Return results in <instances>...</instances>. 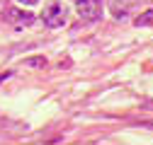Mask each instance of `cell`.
I'll return each mask as SVG.
<instances>
[{"label": "cell", "mask_w": 153, "mask_h": 145, "mask_svg": "<svg viewBox=\"0 0 153 145\" xmlns=\"http://www.w3.org/2000/svg\"><path fill=\"white\" fill-rule=\"evenodd\" d=\"M66 20H68V10H66L63 3H59V0H51V3L42 10V22H44L46 27H51V29L63 27Z\"/></svg>", "instance_id": "obj_1"}, {"label": "cell", "mask_w": 153, "mask_h": 145, "mask_svg": "<svg viewBox=\"0 0 153 145\" xmlns=\"http://www.w3.org/2000/svg\"><path fill=\"white\" fill-rule=\"evenodd\" d=\"M75 7L85 22H97L102 17V0H78Z\"/></svg>", "instance_id": "obj_2"}, {"label": "cell", "mask_w": 153, "mask_h": 145, "mask_svg": "<svg viewBox=\"0 0 153 145\" xmlns=\"http://www.w3.org/2000/svg\"><path fill=\"white\" fill-rule=\"evenodd\" d=\"M5 20L15 27H29L34 22V15L32 12H25V10H17V7H7L5 10Z\"/></svg>", "instance_id": "obj_3"}, {"label": "cell", "mask_w": 153, "mask_h": 145, "mask_svg": "<svg viewBox=\"0 0 153 145\" xmlns=\"http://www.w3.org/2000/svg\"><path fill=\"white\" fill-rule=\"evenodd\" d=\"M131 5H134V0H112L109 10H112L114 17H126V12L131 10Z\"/></svg>", "instance_id": "obj_4"}, {"label": "cell", "mask_w": 153, "mask_h": 145, "mask_svg": "<svg viewBox=\"0 0 153 145\" xmlns=\"http://www.w3.org/2000/svg\"><path fill=\"white\" fill-rule=\"evenodd\" d=\"M136 27H153V7L151 10H146V12H141L139 17H136V22H134Z\"/></svg>", "instance_id": "obj_5"}, {"label": "cell", "mask_w": 153, "mask_h": 145, "mask_svg": "<svg viewBox=\"0 0 153 145\" xmlns=\"http://www.w3.org/2000/svg\"><path fill=\"white\" fill-rule=\"evenodd\" d=\"M29 65H36V68H42V65H46V58H29Z\"/></svg>", "instance_id": "obj_6"}, {"label": "cell", "mask_w": 153, "mask_h": 145, "mask_svg": "<svg viewBox=\"0 0 153 145\" xmlns=\"http://www.w3.org/2000/svg\"><path fill=\"white\" fill-rule=\"evenodd\" d=\"M17 3H22V5H34V3H39V0H17Z\"/></svg>", "instance_id": "obj_7"}, {"label": "cell", "mask_w": 153, "mask_h": 145, "mask_svg": "<svg viewBox=\"0 0 153 145\" xmlns=\"http://www.w3.org/2000/svg\"><path fill=\"white\" fill-rule=\"evenodd\" d=\"M3 80H5V75H0V82H3Z\"/></svg>", "instance_id": "obj_8"}]
</instances>
